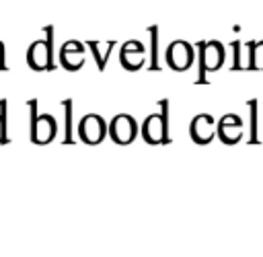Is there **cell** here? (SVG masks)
Here are the masks:
<instances>
[{
	"label": "cell",
	"instance_id": "obj_1",
	"mask_svg": "<svg viewBox=\"0 0 263 257\" xmlns=\"http://www.w3.org/2000/svg\"><path fill=\"white\" fill-rule=\"evenodd\" d=\"M115 125H117V130H113V136L119 138V134H125V136H123L125 140L134 136V121H129L127 117H119L117 121H113V127H115Z\"/></svg>",
	"mask_w": 263,
	"mask_h": 257
}]
</instances>
